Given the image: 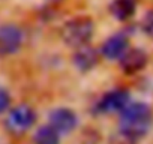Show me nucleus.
Wrapping results in <instances>:
<instances>
[{
	"mask_svg": "<svg viewBox=\"0 0 153 144\" xmlns=\"http://www.w3.org/2000/svg\"><path fill=\"white\" fill-rule=\"evenodd\" d=\"M33 144H60V134L51 125H44L35 132Z\"/></svg>",
	"mask_w": 153,
	"mask_h": 144,
	"instance_id": "11",
	"label": "nucleus"
},
{
	"mask_svg": "<svg viewBox=\"0 0 153 144\" xmlns=\"http://www.w3.org/2000/svg\"><path fill=\"white\" fill-rule=\"evenodd\" d=\"M137 11V0H113L110 5L111 15L119 21L129 20Z\"/></svg>",
	"mask_w": 153,
	"mask_h": 144,
	"instance_id": "10",
	"label": "nucleus"
},
{
	"mask_svg": "<svg viewBox=\"0 0 153 144\" xmlns=\"http://www.w3.org/2000/svg\"><path fill=\"white\" fill-rule=\"evenodd\" d=\"M152 125L153 111L146 102H129L119 116V129L135 138L147 135Z\"/></svg>",
	"mask_w": 153,
	"mask_h": 144,
	"instance_id": "1",
	"label": "nucleus"
},
{
	"mask_svg": "<svg viewBox=\"0 0 153 144\" xmlns=\"http://www.w3.org/2000/svg\"><path fill=\"white\" fill-rule=\"evenodd\" d=\"M9 104H11V96H9V93H8L5 89L0 87V114L9 108Z\"/></svg>",
	"mask_w": 153,
	"mask_h": 144,
	"instance_id": "14",
	"label": "nucleus"
},
{
	"mask_svg": "<svg viewBox=\"0 0 153 144\" xmlns=\"http://www.w3.org/2000/svg\"><path fill=\"white\" fill-rule=\"evenodd\" d=\"M50 125L60 135H68L76 128L78 117L71 108H66V107L56 108L50 113Z\"/></svg>",
	"mask_w": 153,
	"mask_h": 144,
	"instance_id": "6",
	"label": "nucleus"
},
{
	"mask_svg": "<svg viewBox=\"0 0 153 144\" xmlns=\"http://www.w3.org/2000/svg\"><path fill=\"white\" fill-rule=\"evenodd\" d=\"M131 102L129 92L125 89H114L107 92L98 101V111L102 114H120Z\"/></svg>",
	"mask_w": 153,
	"mask_h": 144,
	"instance_id": "4",
	"label": "nucleus"
},
{
	"mask_svg": "<svg viewBox=\"0 0 153 144\" xmlns=\"http://www.w3.org/2000/svg\"><path fill=\"white\" fill-rule=\"evenodd\" d=\"M51 2H57V0H51Z\"/></svg>",
	"mask_w": 153,
	"mask_h": 144,
	"instance_id": "15",
	"label": "nucleus"
},
{
	"mask_svg": "<svg viewBox=\"0 0 153 144\" xmlns=\"http://www.w3.org/2000/svg\"><path fill=\"white\" fill-rule=\"evenodd\" d=\"M101 56H102L101 54V50H96L95 47L86 44V45H81L78 48H75L72 62H74L75 68L78 69V71L89 72V71H92L93 68L98 66Z\"/></svg>",
	"mask_w": 153,
	"mask_h": 144,
	"instance_id": "7",
	"label": "nucleus"
},
{
	"mask_svg": "<svg viewBox=\"0 0 153 144\" xmlns=\"http://www.w3.org/2000/svg\"><path fill=\"white\" fill-rule=\"evenodd\" d=\"M36 122V113L33 111L32 107L21 104L12 108L6 117V128L9 132L15 135H21L27 132Z\"/></svg>",
	"mask_w": 153,
	"mask_h": 144,
	"instance_id": "3",
	"label": "nucleus"
},
{
	"mask_svg": "<svg viewBox=\"0 0 153 144\" xmlns=\"http://www.w3.org/2000/svg\"><path fill=\"white\" fill-rule=\"evenodd\" d=\"M141 29H143V32H144L149 38L153 39V9L149 11V12L144 15V18H143V21H141Z\"/></svg>",
	"mask_w": 153,
	"mask_h": 144,
	"instance_id": "13",
	"label": "nucleus"
},
{
	"mask_svg": "<svg viewBox=\"0 0 153 144\" xmlns=\"http://www.w3.org/2000/svg\"><path fill=\"white\" fill-rule=\"evenodd\" d=\"M119 62H120L122 71L126 75H135L147 66L149 57H147L146 51H143L140 48H129Z\"/></svg>",
	"mask_w": 153,
	"mask_h": 144,
	"instance_id": "8",
	"label": "nucleus"
},
{
	"mask_svg": "<svg viewBox=\"0 0 153 144\" xmlns=\"http://www.w3.org/2000/svg\"><path fill=\"white\" fill-rule=\"evenodd\" d=\"M99 50L102 57L108 60H120L123 54L129 50V41L123 33H116L108 39H105Z\"/></svg>",
	"mask_w": 153,
	"mask_h": 144,
	"instance_id": "9",
	"label": "nucleus"
},
{
	"mask_svg": "<svg viewBox=\"0 0 153 144\" xmlns=\"http://www.w3.org/2000/svg\"><path fill=\"white\" fill-rule=\"evenodd\" d=\"M95 32V23L90 17L80 15L68 20L62 27V39L71 48H78L90 42Z\"/></svg>",
	"mask_w": 153,
	"mask_h": 144,
	"instance_id": "2",
	"label": "nucleus"
},
{
	"mask_svg": "<svg viewBox=\"0 0 153 144\" xmlns=\"http://www.w3.org/2000/svg\"><path fill=\"white\" fill-rule=\"evenodd\" d=\"M137 141H138V138H135V137H132V135L119 129L117 132H114L110 137L108 144H137Z\"/></svg>",
	"mask_w": 153,
	"mask_h": 144,
	"instance_id": "12",
	"label": "nucleus"
},
{
	"mask_svg": "<svg viewBox=\"0 0 153 144\" xmlns=\"http://www.w3.org/2000/svg\"><path fill=\"white\" fill-rule=\"evenodd\" d=\"M24 41V33L14 24H5L0 27V54L9 56L17 53Z\"/></svg>",
	"mask_w": 153,
	"mask_h": 144,
	"instance_id": "5",
	"label": "nucleus"
}]
</instances>
